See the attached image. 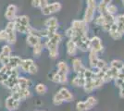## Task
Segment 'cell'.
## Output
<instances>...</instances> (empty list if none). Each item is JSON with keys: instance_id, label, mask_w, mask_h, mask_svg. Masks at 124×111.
<instances>
[{"instance_id": "cell-28", "label": "cell", "mask_w": 124, "mask_h": 111, "mask_svg": "<svg viewBox=\"0 0 124 111\" xmlns=\"http://www.w3.org/2000/svg\"><path fill=\"white\" fill-rule=\"evenodd\" d=\"M52 101H53V104H54L55 106H61L63 103H65L64 98L62 97V95H60V93H59L58 91H57L55 95H53Z\"/></svg>"}, {"instance_id": "cell-7", "label": "cell", "mask_w": 124, "mask_h": 111, "mask_svg": "<svg viewBox=\"0 0 124 111\" xmlns=\"http://www.w3.org/2000/svg\"><path fill=\"white\" fill-rule=\"evenodd\" d=\"M86 9L83 15V21L86 23H89L91 21H93V18H94V13H95V9H96V1L95 0H87L86 1Z\"/></svg>"}, {"instance_id": "cell-18", "label": "cell", "mask_w": 124, "mask_h": 111, "mask_svg": "<svg viewBox=\"0 0 124 111\" xmlns=\"http://www.w3.org/2000/svg\"><path fill=\"white\" fill-rule=\"evenodd\" d=\"M70 83L72 86L74 87H81V88H83V86L85 84V78L83 76V73L81 72V73H77L74 77L72 78Z\"/></svg>"}, {"instance_id": "cell-40", "label": "cell", "mask_w": 124, "mask_h": 111, "mask_svg": "<svg viewBox=\"0 0 124 111\" xmlns=\"http://www.w3.org/2000/svg\"><path fill=\"white\" fill-rule=\"evenodd\" d=\"M102 1H103L105 4H107V5H109V4L111 3V1H112V0H102Z\"/></svg>"}, {"instance_id": "cell-35", "label": "cell", "mask_w": 124, "mask_h": 111, "mask_svg": "<svg viewBox=\"0 0 124 111\" xmlns=\"http://www.w3.org/2000/svg\"><path fill=\"white\" fill-rule=\"evenodd\" d=\"M115 22L118 24V26L119 27V29L122 31V32L124 33V14H121L116 18Z\"/></svg>"}, {"instance_id": "cell-34", "label": "cell", "mask_w": 124, "mask_h": 111, "mask_svg": "<svg viewBox=\"0 0 124 111\" xmlns=\"http://www.w3.org/2000/svg\"><path fill=\"white\" fill-rule=\"evenodd\" d=\"M109 68V65L105 60L99 58L98 62H97V65H96V68L95 69H98V70H107V69Z\"/></svg>"}, {"instance_id": "cell-42", "label": "cell", "mask_w": 124, "mask_h": 111, "mask_svg": "<svg viewBox=\"0 0 124 111\" xmlns=\"http://www.w3.org/2000/svg\"><path fill=\"white\" fill-rule=\"evenodd\" d=\"M37 111H39V110H37Z\"/></svg>"}, {"instance_id": "cell-22", "label": "cell", "mask_w": 124, "mask_h": 111, "mask_svg": "<svg viewBox=\"0 0 124 111\" xmlns=\"http://www.w3.org/2000/svg\"><path fill=\"white\" fill-rule=\"evenodd\" d=\"M66 47H67V53L70 57H74L78 51V46L76 43L73 41L72 39H69V41L66 44Z\"/></svg>"}, {"instance_id": "cell-19", "label": "cell", "mask_w": 124, "mask_h": 111, "mask_svg": "<svg viewBox=\"0 0 124 111\" xmlns=\"http://www.w3.org/2000/svg\"><path fill=\"white\" fill-rule=\"evenodd\" d=\"M16 14H17V7L13 4L8 6L5 12V18L8 21H14L16 19Z\"/></svg>"}, {"instance_id": "cell-36", "label": "cell", "mask_w": 124, "mask_h": 111, "mask_svg": "<svg viewBox=\"0 0 124 111\" xmlns=\"http://www.w3.org/2000/svg\"><path fill=\"white\" fill-rule=\"evenodd\" d=\"M107 11H108V13L111 14V15H115L118 12V7H117V6L109 4L107 7Z\"/></svg>"}, {"instance_id": "cell-17", "label": "cell", "mask_w": 124, "mask_h": 111, "mask_svg": "<svg viewBox=\"0 0 124 111\" xmlns=\"http://www.w3.org/2000/svg\"><path fill=\"white\" fill-rule=\"evenodd\" d=\"M108 33L114 40H119L123 36V32L119 29V27L118 26V24L116 22H114L113 24L111 25V27H110V29H109L108 31Z\"/></svg>"}, {"instance_id": "cell-1", "label": "cell", "mask_w": 124, "mask_h": 111, "mask_svg": "<svg viewBox=\"0 0 124 111\" xmlns=\"http://www.w3.org/2000/svg\"><path fill=\"white\" fill-rule=\"evenodd\" d=\"M61 34L56 32L54 35L48 37L46 42L45 43V46L48 51L49 58L55 59L58 57V45L61 41Z\"/></svg>"}, {"instance_id": "cell-10", "label": "cell", "mask_w": 124, "mask_h": 111, "mask_svg": "<svg viewBox=\"0 0 124 111\" xmlns=\"http://www.w3.org/2000/svg\"><path fill=\"white\" fill-rule=\"evenodd\" d=\"M19 76H20L19 70H18V69H12L10 72H9V74H8L7 80L3 82L2 85L5 86L6 88H8V90H11V89H12L14 86H16L17 83H18Z\"/></svg>"}, {"instance_id": "cell-26", "label": "cell", "mask_w": 124, "mask_h": 111, "mask_svg": "<svg viewBox=\"0 0 124 111\" xmlns=\"http://www.w3.org/2000/svg\"><path fill=\"white\" fill-rule=\"evenodd\" d=\"M58 92L60 93V95H62V97L64 98L65 102H71L73 100V95L71 94V92L68 89L67 87H61Z\"/></svg>"}, {"instance_id": "cell-3", "label": "cell", "mask_w": 124, "mask_h": 111, "mask_svg": "<svg viewBox=\"0 0 124 111\" xmlns=\"http://www.w3.org/2000/svg\"><path fill=\"white\" fill-rule=\"evenodd\" d=\"M104 84H105L104 80L100 76H98L95 72V70H94V75H93V78L88 80V81H85V84L83 86V90H84L85 93L90 94V93H93L94 90L102 87Z\"/></svg>"}, {"instance_id": "cell-23", "label": "cell", "mask_w": 124, "mask_h": 111, "mask_svg": "<svg viewBox=\"0 0 124 111\" xmlns=\"http://www.w3.org/2000/svg\"><path fill=\"white\" fill-rule=\"evenodd\" d=\"M88 59H89V66H90V68L93 69H95L96 65H97V62H98V60H99L98 53L94 52L93 50H90V51H89Z\"/></svg>"}, {"instance_id": "cell-5", "label": "cell", "mask_w": 124, "mask_h": 111, "mask_svg": "<svg viewBox=\"0 0 124 111\" xmlns=\"http://www.w3.org/2000/svg\"><path fill=\"white\" fill-rule=\"evenodd\" d=\"M72 40L76 43L78 49H80L81 51H90V38L87 34H76L72 38Z\"/></svg>"}, {"instance_id": "cell-33", "label": "cell", "mask_w": 124, "mask_h": 111, "mask_svg": "<svg viewBox=\"0 0 124 111\" xmlns=\"http://www.w3.org/2000/svg\"><path fill=\"white\" fill-rule=\"evenodd\" d=\"M109 66H111V67H113L115 69L120 70V69L124 67V62L122 60H119V59H113V60L110 62V65H109Z\"/></svg>"}, {"instance_id": "cell-29", "label": "cell", "mask_w": 124, "mask_h": 111, "mask_svg": "<svg viewBox=\"0 0 124 111\" xmlns=\"http://www.w3.org/2000/svg\"><path fill=\"white\" fill-rule=\"evenodd\" d=\"M45 26H46V28H50V27L58 28V21H57V18H55V17L48 18L46 21H45Z\"/></svg>"}, {"instance_id": "cell-20", "label": "cell", "mask_w": 124, "mask_h": 111, "mask_svg": "<svg viewBox=\"0 0 124 111\" xmlns=\"http://www.w3.org/2000/svg\"><path fill=\"white\" fill-rule=\"evenodd\" d=\"M71 65H72V70L76 74L83 72V70L85 69V67L83 66V61H82V59L79 58H73L72 62H71Z\"/></svg>"}, {"instance_id": "cell-14", "label": "cell", "mask_w": 124, "mask_h": 111, "mask_svg": "<svg viewBox=\"0 0 124 111\" xmlns=\"http://www.w3.org/2000/svg\"><path fill=\"white\" fill-rule=\"evenodd\" d=\"M61 7H62L60 3L54 2V3L48 4L45 7H43L42 8V14L46 15V16H48V15H51V14H54V13H57L58 11H60Z\"/></svg>"}, {"instance_id": "cell-38", "label": "cell", "mask_w": 124, "mask_h": 111, "mask_svg": "<svg viewBox=\"0 0 124 111\" xmlns=\"http://www.w3.org/2000/svg\"><path fill=\"white\" fill-rule=\"evenodd\" d=\"M94 23L96 24V25H98V26L102 27V25H103L104 23H105V17H104V15H102V14H100L96 19H95V21H94Z\"/></svg>"}, {"instance_id": "cell-6", "label": "cell", "mask_w": 124, "mask_h": 111, "mask_svg": "<svg viewBox=\"0 0 124 111\" xmlns=\"http://www.w3.org/2000/svg\"><path fill=\"white\" fill-rule=\"evenodd\" d=\"M20 69L23 72L33 75V74L37 73V71H38V66L33 61V59H31V58H25V59H22L21 60Z\"/></svg>"}, {"instance_id": "cell-41", "label": "cell", "mask_w": 124, "mask_h": 111, "mask_svg": "<svg viewBox=\"0 0 124 111\" xmlns=\"http://www.w3.org/2000/svg\"><path fill=\"white\" fill-rule=\"evenodd\" d=\"M122 1V4H123V6H124V0H121Z\"/></svg>"}, {"instance_id": "cell-25", "label": "cell", "mask_w": 124, "mask_h": 111, "mask_svg": "<svg viewBox=\"0 0 124 111\" xmlns=\"http://www.w3.org/2000/svg\"><path fill=\"white\" fill-rule=\"evenodd\" d=\"M18 86L20 88H22V89H28L30 88L32 83H31V81L28 78H25L23 76H19V79H18Z\"/></svg>"}, {"instance_id": "cell-9", "label": "cell", "mask_w": 124, "mask_h": 111, "mask_svg": "<svg viewBox=\"0 0 124 111\" xmlns=\"http://www.w3.org/2000/svg\"><path fill=\"white\" fill-rule=\"evenodd\" d=\"M5 31L8 34V44H14L17 41V30H16L15 22L14 21H8L6 25Z\"/></svg>"}, {"instance_id": "cell-15", "label": "cell", "mask_w": 124, "mask_h": 111, "mask_svg": "<svg viewBox=\"0 0 124 111\" xmlns=\"http://www.w3.org/2000/svg\"><path fill=\"white\" fill-rule=\"evenodd\" d=\"M49 80L54 83L57 84H65L68 81V75L67 74H63L58 72L56 70L55 72H53L51 75H49Z\"/></svg>"}, {"instance_id": "cell-32", "label": "cell", "mask_w": 124, "mask_h": 111, "mask_svg": "<svg viewBox=\"0 0 124 111\" xmlns=\"http://www.w3.org/2000/svg\"><path fill=\"white\" fill-rule=\"evenodd\" d=\"M44 50V44L41 43H39L38 44H36L35 46L32 47V53L34 55V57H40L42 52Z\"/></svg>"}, {"instance_id": "cell-4", "label": "cell", "mask_w": 124, "mask_h": 111, "mask_svg": "<svg viewBox=\"0 0 124 111\" xmlns=\"http://www.w3.org/2000/svg\"><path fill=\"white\" fill-rule=\"evenodd\" d=\"M97 103V99L93 95H90L85 101H79L76 103V109L78 111H89L96 106Z\"/></svg>"}, {"instance_id": "cell-16", "label": "cell", "mask_w": 124, "mask_h": 111, "mask_svg": "<svg viewBox=\"0 0 124 111\" xmlns=\"http://www.w3.org/2000/svg\"><path fill=\"white\" fill-rule=\"evenodd\" d=\"M104 49L101 38L98 36H93L90 38V50H93L96 53L102 52Z\"/></svg>"}, {"instance_id": "cell-8", "label": "cell", "mask_w": 124, "mask_h": 111, "mask_svg": "<svg viewBox=\"0 0 124 111\" xmlns=\"http://www.w3.org/2000/svg\"><path fill=\"white\" fill-rule=\"evenodd\" d=\"M11 95H13L16 99L21 101L26 100L28 98H30L31 96V92L30 90V88L28 89H22V88H20L18 84L14 86L12 89H11Z\"/></svg>"}, {"instance_id": "cell-21", "label": "cell", "mask_w": 124, "mask_h": 111, "mask_svg": "<svg viewBox=\"0 0 124 111\" xmlns=\"http://www.w3.org/2000/svg\"><path fill=\"white\" fill-rule=\"evenodd\" d=\"M21 60H22V58H21L19 56H10L9 61L7 66L10 69H19L20 66H21Z\"/></svg>"}, {"instance_id": "cell-39", "label": "cell", "mask_w": 124, "mask_h": 111, "mask_svg": "<svg viewBox=\"0 0 124 111\" xmlns=\"http://www.w3.org/2000/svg\"><path fill=\"white\" fill-rule=\"evenodd\" d=\"M8 41V34L7 32L4 30H1L0 31V42H7Z\"/></svg>"}, {"instance_id": "cell-27", "label": "cell", "mask_w": 124, "mask_h": 111, "mask_svg": "<svg viewBox=\"0 0 124 111\" xmlns=\"http://www.w3.org/2000/svg\"><path fill=\"white\" fill-rule=\"evenodd\" d=\"M57 70L60 73L67 74L68 75L69 72H70V68H69V65L67 64V62L61 60V61H59L57 64Z\"/></svg>"}, {"instance_id": "cell-11", "label": "cell", "mask_w": 124, "mask_h": 111, "mask_svg": "<svg viewBox=\"0 0 124 111\" xmlns=\"http://www.w3.org/2000/svg\"><path fill=\"white\" fill-rule=\"evenodd\" d=\"M11 53H12L11 44H5L2 46V49L0 51V63L1 65H8Z\"/></svg>"}, {"instance_id": "cell-2", "label": "cell", "mask_w": 124, "mask_h": 111, "mask_svg": "<svg viewBox=\"0 0 124 111\" xmlns=\"http://www.w3.org/2000/svg\"><path fill=\"white\" fill-rule=\"evenodd\" d=\"M14 22H15L17 32H20L22 34H29L31 32L32 27L30 24V19L28 16L21 15V16L16 17Z\"/></svg>"}, {"instance_id": "cell-31", "label": "cell", "mask_w": 124, "mask_h": 111, "mask_svg": "<svg viewBox=\"0 0 124 111\" xmlns=\"http://www.w3.org/2000/svg\"><path fill=\"white\" fill-rule=\"evenodd\" d=\"M46 5H48V0H31V6L34 7L43 8Z\"/></svg>"}, {"instance_id": "cell-13", "label": "cell", "mask_w": 124, "mask_h": 111, "mask_svg": "<svg viewBox=\"0 0 124 111\" xmlns=\"http://www.w3.org/2000/svg\"><path fill=\"white\" fill-rule=\"evenodd\" d=\"M21 106V101L16 99L13 95H8L5 100V107L8 111H16Z\"/></svg>"}, {"instance_id": "cell-12", "label": "cell", "mask_w": 124, "mask_h": 111, "mask_svg": "<svg viewBox=\"0 0 124 111\" xmlns=\"http://www.w3.org/2000/svg\"><path fill=\"white\" fill-rule=\"evenodd\" d=\"M71 27L73 28V30L75 31L76 34H87L88 32L87 23L83 21H83H79V20L73 21L72 23H71Z\"/></svg>"}, {"instance_id": "cell-24", "label": "cell", "mask_w": 124, "mask_h": 111, "mask_svg": "<svg viewBox=\"0 0 124 111\" xmlns=\"http://www.w3.org/2000/svg\"><path fill=\"white\" fill-rule=\"evenodd\" d=\"M26 43L29 46L33 47L36 44H38L39 43H41V37H39L36 34H33V33H29V34H27Z\"/></svg>"}, {"instance_id": "cell-37", "label": "cell", "mask_w": 124, "mask_h": 111, "mask_svg": "<svg viewBox=\"0 0 124 111\" xmlns=\"http://www.w3.org/2000/svg\"><path fill=\"white\" fill-rule=\"evenodd\" d=\"M107 7H108V5L105 4L103 1H101V2L99 3L98 7H97V9H98L99 13H100V14H105V13H107V12H108V11H107Z\"/></svg>"}, {"instance_id": "cell-30", "label": "cell", "mask_w": 124, "mask_h": 111, "mask_svg": "<svg viewBox=\"0 0 124 111\" xmlns=\"http://www.w3.org/2000/svg\"><path fill=\"white\" fill-rule=\"evenodd\" d=\"M34 90L36 92V94L42 95H45L47 92V87L45 83H41V82H40V83H37V84L35 85Z\"/></svg>"}]
</instances>
